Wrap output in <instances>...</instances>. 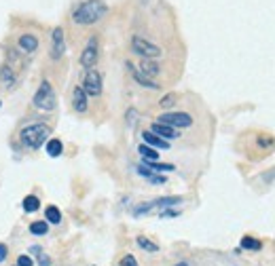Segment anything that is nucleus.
I'll list each match as a JSON object with an SVG mask.
<instances>
[{
	"mask_svg": "<svg viewBox=\"0 0 275 266\" xmlns=\"http://www.w3.org/2000/svg\"><path fill=\"white\" fill-rule=\"evenodd\" d=\"M7 254H9V250H7V245H5V243H0V264H3V262L7 260Z\"/></svg>",
	"mask_w": 275,
	"mask_h": 266,
	"instance_id": "31",
	"label": "nucleus"
},
{
	"mask_svg": "<svg viewBox=\"0 0 275 266\" xmlns=\"http://www.w3.org/2000/svg\"><path fill=\"white\" fill-rule=\"evenodd\" d=\"M108 13V5L104 0H85L72 11V22L76 26H93L102 22Z\"/></svg>",
	"mask_w": 275,
	"mask_h": 266,
	"instance_id": "1",
	"label": "nucleus"
},
{
	"mask_svg": "<svg viewBox=\"0 0 275 266\" xmlns=\"http://www.w3.org/2000/svg\"><path fill=\"white\" fill-rule=\"evenodd\" d=\"M119 266H138V262H135V258H133L131 254H127V256H123V258H121Z\"/></svg>",
	"mask_w": 275,
	"mask_h": 266,
	"instance_id": "28",
	"label": "nucleus"
},
{
	"mask_svg": "<svg viewBox=\"0 0 275 266\" xmlns=\"http://www.w3.org/2000/svg\"><path fill=\"white\" fill-rule=\"evenodd\" d=\"M81 87L85 89V93H87L89 97H97V95H102V74L97 72L95 68L87 70V74H85Z\"/></svg>",
	"mask_w": 275,
	"mask_h": 266,
	"instance_id": "8",
	"label": "nucleus"
},
{
	"mask_svg": "<svg viewBox=\"0 0 275 266\" xmlns=\"http://www.w3.org/2000/svg\"><path fill=\"white\" fill-rule=\"evenodd\" d=\"M142 139H144V144L157 148V150H167L169 148V141L163 139V137H159V135H154L152 131H144L142 133Z\"/></svg>",
	"mask_w": 275,
	"mask_h": 266,
	"instance_id": "14",
	"label": "nucleus"
},
{
	"mask_svg": "<svg viewBox=\"0 0 275 266\" xmlns=\"http://www.w3.org/2000/svg\"><path fill=\"white\" fill-rule=\"evenodd\" d=\"M51 135V127L47 122H30L19 131V144L28 150H38L43 144H47V139Z\"/></svg>",
	"mask_w": 275,
	"mask_h": 266,
	"instance_id": "2",
	"label": "nucleus"
},
{
	"mask_svg": "<svg viewBox=\"0 0 275 266\" xmlns=\"http://www.w3.org/2000/svg\"><path fill=\"white\" fill-rule=\"evenodd\" d=\"M142 165H146L148 169H152L154 173H169V171H174L176 167L174 165H171V163H159V161H144Z\"/></svg>",
	"mask_w": 275,
	"mask_h": 266,
	"instance_id": "20",
	"label": "nucleus"
},
{
	"mask_svg": "<svg viewBox=\"0 0 275 266\" xmlns=\"http://www.w3.org/2000/svg\"><path fill=\"white\" fill-rule=\"evenodd\" d=\"M131 51L142 59H159L163 55V49L144 36H131Z\"/></svg>",
	"mask_w": 275,
	"mask_h": 266,
	"instance_id": "4",
	"label": "nucleus"
},
{
	"mask_svg": "<svg viewBox=\"0 0 275 266\" xmlns=\"http://www.w3.org/2000/svg\"><path fill=\"white\" fill-rule=\"evenodd\" d=\"M66 53V34H64V28H53L51 32V59L53 62H60Z\"/></svg>",
	"mask_w": 275,
	"mask_h": 266,
	"instance_id": "9",
	"label": "nucleus"
},
{
	"mask_svg": "<svg viewBox=\"0 0 275 266\" xmlns=\"http://www.w3.org/2000/svg\"><path fill=\"white\" fill-rule=\"evenodd\" d=\"M0 83H3L5 89H11L15 83H17V76L13 72V68L9 64H5L3 68H0Z\"/></svg>",
	"mask_w": 275,
	"mask_h": 266,
	"instance_id": "17",
	"label": "nucleus"
},
{
	"mask_svg": "<svg viewBox=\"0 0 275 266\" xmlns=\"http://www.w3.org/2000/svg\"><path fill=\"white\" fill-rule=\"evenodd\" d=\"M32 106L41 112H53L57 108V97H55V91H53V85L49 80H43L41 87L36 89V93L32 97Z\"/></svg>",
	"mask_w": 275,
	"mask_h": 266,
	"instance_id": "3",
	"label": "nucleus"
},
{
	"mask_svg": "<svg viewBox=\"0 0 275 266\" xmlns=\"http://www.w3.org/2000/svg\"><path fill=\"white\" fill-rule=\"evenodd\" d=\"M45 150H47V154H49L51 158L62 156V152H64L62 139H57V137H49V139H47V144H45Z\"/></svg>",
	"mask_w": 275,
	"mask_h": 266,
	"instance_id": "16",
	"label": "nucleus"
},
{
	"mask_svg": "<svg viewBox=\"0 0 275 266\" xmlns=\"http://www.w3.org/2000/svg\"><path fill=\"white\" fill-rule=\"evenodd\" d=\"M138 152H140L142 161H159V156H161L157 148H152V146H148V144H142L140 148H138Z\"/></svg>",
	"mask_w": 275,
	"mask_h": 266,
	"instance_id": "18",
	"label": "nucleus"
},
{
	"mask_svg": "<svg viewBox=\"0 0 275 266\" xmlns=\"http://www.w3.org/2000/svg\"><path fill=\"white\" fill-rule=\"evenodd\" d=\"M97 59H100V43H97V36H91L81 53V66L85 70H91L95 68Z\"/></svg>",
	"mask_w": 275,
	"mask_h": 266,
	"instance_id": "6",
	"label": "nucleus"
},
{
	"mask_svg": "<svg viewBox=\"0 0 275 266\" xmlns=\"http://www.w3.org/2000/svg\"><path fill=\"white\" fill-rule=\"evenodd\" d=\"M176 266H188V264H186V262H180V264H176Z\"/></svg>",
	"mask_w": 275,
	"mask_h": 266,
	"instance_id": "32",
	"label": "nucleus"
},
{
	"mask_svg": "<svg viewBox=\"0 0 275 266\" xmlns=\"http://www.w3.org/2000/svg\"><path fill=\"white\" fill-rule=\"evenodd\" d=\"M36 256H38V266H51V258L47 254H43V250Z\"/></svg>",
	"mask_w": 275,
	"mask_h": 266,
	"instance_id": "29",
	"label": "nucleus"
},
{
	"mask_svg": "<svg viewBox=\"0 0 275 266\" xmlns=\"http://www.w3.org/2000/svg\"><path fill=\"white\" fill-rule=\"evenodd\" d=\"M45 220H47L49 224H60V222H62V211H60L55 205H49V207L45 209Z\"/></svg>",
	"mask_w": 275,
	"mask_h": 266,
	"instance_id": "21",
	"label": "nucleus"
},
{
	"mask_svg": "<svg viewBox=\"0 0 275 266\" xmlns=\"http://www.w3.org/2000/svg\"><path fill=\"white\" fill-rule=\"evenodd\" d=\"M176 99H178V95H176V93H167V95H163V97H161L159 106H161V108H163V110H169V108H171V106H174V104H176Z\"/></svg>",
	"mask_w": 275,
	"mask_h": 266,
	"instance_id": "25",
	"label": "nucleus"
},
{
	"mask_svg": "<svg viewBox=\"0 0 275 266\" xmlns=\"http://www.w3.org/2000/svg\"><path fill=\"white\" fill-rule=\"evenodd\" d=\"M159 122L174 127V129H186L193 125V116L188 112H163L159 116Z\"/></svg>",
	"mask_w": 275,
	"mask_h": 266,
	"instance_id": "7",
	"label": "nucleus"
},
{
	"mask_svg": "<svg viewBox=\"0 0 275 266\" xmlns=\"http://www.w3.org/2000/svg\"><path fill=\"white\" fill-rule=\"evenodd\" d=\"M22 205H24V211H26V214H34V211L41 209V199L36 197V194H28Z\"/></svg>",
	"mask_w": 275,
	"mask_h": 266,
	"instance_id": "19",
	"label": "nucleus"
},
{
	"mask_svg": "<svg viewBox=\"0 0 275 266\" xmlns=\"http://www.w3.org/2000/svg\"><path fill=\"white\" fill-rule=\"evenodd\" d=\"M138 70H140L142 74H146L148 78H154V76H159V72H161L159 64L154 62V59H142V62H140V66H138Z\"/></svg>",
	"mask_w": 275,
	"mask_h": 266,
	"instance_id": "15",
	"label": "nucleus"
},
{
	"mask_svg": "<svg viewBox=\"0 0 275 266\" xmlns=\"http://www.w3.org/2000/svg\"><path fill=\"white\" fill-rule=\"evenodd\" d=\"M17 266H34V260L28 254H22L19 258H17Z\"/></svg>",
	"mask_w": 275,
	"mask_h": 266,
	"instance_id": "27",
	"label": "nucleus"
},
{
	"mask_svg": "<svg viewBox=\"0 0 275 266\" xmlns=\"http://www.w3.org/2000/svg\"><path fill=\"white\" fill-rule=\"evenodd\" d=\"M150 131L154 133V135H159V137H163V139H167V141H171V139H176V137H180V133H178V129H174V127H169V125H163V122H152L150 125Z\"/></svg>",
	"mask_w": 275,
	"mask_h": 266,
	"instance_id": "12",
	"label": "nucleus"
},
{
	"mask_svg": "<svg viewBox=\"0 0 275 266\" xmlns=\"http://www.w3.org/2000/svg\"><path fill=\"white\" fill-rule=\"evenodd\" d=\"M135 243H138V247H142V250L148 252V254H157L159 252V245L154 241H150V239H146V237H138Z\"/></svg>",
	"mask_w": 275,
	"mask_h": 266,
	"instance_id": "23",
	"label": "nucleus"
},
{
	"mask_svg": "<svg viewBox=\"0 0 275 266\" xmlns=\"http://www.w3.org/2000/svg\"><path fill=\"white\" fill-rule=\"evenodd\" d=\"M17 47H19L22 53H34L38 49V38L34 34H22L19 40H17Z\"/></svg>",
	"mask_w": 275,
	"mask_h": 266,
	"instance_id": "13",
	"label": "nucleus"
},
{
	"mask_svg": "<svg viewBox=\"0 0 275 266\" xmlns=\"http://www.w3.org/2000/svg\"><path fill=\"white\" fill-rule=\"evenodd\" d=\"M135 122H138V112H135L133 108H129V110H127V127H129V129L135 127Z\"/></svg>",
	"mask_w": 275,
	"mask_h": 266,
	"instance_id": "26",
	"label": "nucleus"
},
{
	"mask_svg": "<svg viewBox=\"0 0 275 266\" xmlns=\"http://www.w3.org/2000/svg\"><path fill=\"white\" fill-rule=\"evenodd\" d=\"M146 180H148L150 184H165V182H167L163 175H157V173H152L150 177H146Z\"/></svg>",
	"mask_w": 275,
	"mask_h": 266,
	"instance_id": "30",
	"label": "nucleus"
},
{
	"mask_svg": "<svg viewBox=\"0 0 275 266\" xmlns=\"http://www.w3.org/2000/svg\"><path fill=\"white\" fill-rule=\"evenodd\" d=\"M182 201H184L182 197H161V199H154V201H148V203L133 207V216H144V214H150V211H154V209H167V207H174Z\"/></svg>",
	"mask_w": 275,
	"mask_h": 266,
	"instance_id": "5",
	"label": "nucleus"
},
{
	"mask_svg": "<svg viewBox=\"0 0 275 266\" xmlns=\"http://www.w3.org/2000/svg\"><path fill=\"white\" fill-rule=\"evenodd\" d=\"M15 266H17V264H15Z\"/></svg>",
	"mask_w": 275,
	"mask_h": 266,
	"instance_id": "33",
	"label": "nucleus"
},
{
	"mask_svg": "<svg viewBox=\"0 0 275 266\" xmlns=\"http://www.w3.org/2000/svg\"><path fill=\"white\" fill-rule=\"evenodd\" d=\"M30 233L32 235H36V237H43L49 233V222L47 220H36V222H32L30 224Z\"/></svg>",
	"mask_w": 275,
	"mask_h": 266,
	"instance_id": "22",
	"label": "nucleus"
},
{
	"mask_svg": "<svg viewBox=\"0 0 275 266\" xmlns=\"http://www.w3.org/2000/svg\"><path fill=\"white\" fill-rule=\"evenodd\" d=\"M242 247H244V250H250V252H259L261 247H263V243L252 239V237H244L242 239Z\"/></svg>",
	"mask_w": 275,
	"mask_h": 266,
	"instance_id": "24",
	"label": "nucleus"
},
{
	"mask_svg": "<svg viewBox=\"0 0 275 266\" xmlns=\"http://www.w3.org/2000/svg\"><path fill=\"white\" fill-rule=\"evenodd\" d=\"M127 68H129V72H131L133 80H135L138 85H140V87H144V89H150V91H159V89H161V85H157V83H154L152 78H148L146 74H142L140 70H138L135 66H131L129 62H127Z\"/></svg>",
	"mask_w": 275,
	"mask_h": 266,
	"instance_id": "11",
	"label": "nucleus"
},
{
	"mask_svg": "<svg viewBox=\"0 0 275 266\" xmlns=\"http://www.w3.org/2000/svg\"><path fill=\"white\" fill-rule=\"evenodd\" d=\"M72 108L78 114H85L89 110V95L85 93L83 87H74V91H72Z\"/></svg>",
	"mask_w": 275,
	"mask_h": 266,
	"instance_id": "10",
	"label": "nucleus"
}]
</instances>
